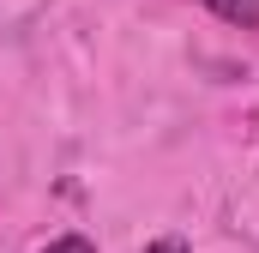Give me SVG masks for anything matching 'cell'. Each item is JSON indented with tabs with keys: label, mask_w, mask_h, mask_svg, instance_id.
<instances>
[{
	"label": "cell",
	"mask_w": 259,
	"mask_h": 253,
	"mask_svg": "<svg viewBox=\"0 0 259 253\" xmlns=\"http://www.w3.org/2000/svg\"><path fill=\"white\" fill-rule=\"evenodd\" d=\"M42 253H97V247H91V235H55Z\"/></svg>",
	"instance_id": "cell-2"
},
{
	"label": "cell",
	"mask_w": 259,
	"mask_h": 253,
	"mask_svg": "<svg viewBox=\"0 0 259 253\" xmlns=\"http://www.w3.org/2000/svg\"><path fill=\"white\" fill-rule=\"evenodd\" d=\"M205 12H217L223 24H235V30H259V0H199Z\"/></svg>",
	"instance_id": "cell-1"
},
{
	"label": "cell",
	"mask_w": 259,
	"mask_h": 253,
	"mask_svg": "<svg viewBox=\"0 0 259 253\" xmlns=\"http://www.w3.org/2000/svg\"><path fill=\"white\" fill-rule=\"evenodd\" d=\"M145 253H187V241H181V235H163V241H151Z\"/></svg>",
	"instance_id": "cell-3"
}]
</instances>
